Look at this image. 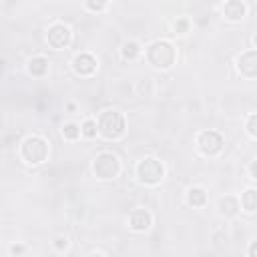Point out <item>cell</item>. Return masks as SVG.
<instances>
[{
	"label": "cell",
	"mask_w": 257,
	"mask_h": 257,
	"mask_svg": "<svg viewBox=\"0 0 257 257\" xmlns=\"http://www.w3.org/2000/svg\"><path fill=\"white\" fill-rule=\"evenodd\" d=\"M98 135L104 137L106 141H116L124 135V128H126V122H124V116L118 112V110H102L100 116H98Z\"/></svg>",
	"instance_id": "obj_1"
},
{
	"label": "cell",
	"mask_w": 257,
	"mask_h": 257,
	"mask_svg": "<svg viewBox=\"0 0 257 257\" xmlns=\"http://www.w3.org/2000/svg\"><path fill=\"white\" fill-rule=\"evenodd\" d=\"M175 58H177V52H175V46L169 40H155L147 48V60H149V64H153L159 70L171 68L175 64Z\"/></svg>",
	"instance_id": "obj_2"
},
{
	"label": "cell",
	"mask_w": 257,
	"mask_h": 257,
	"mask_svg": "<svg viewBox=\"0 0 257 257\" xmlns=\"http://www.w3.org/2000/svg\"><path fill=\"white\" fill-rule=\"evenodd\" d=\"M20 157L28 165H40L48 157V143L38 135H30L20 145Z\"/></svg>",
	"instance_id": "obj_3"
},
{
	"label": "cell",
	"mask_w": 257,
	"mask_h": 257,
	"mask_svg": "<svg viewBox=\"0 0 257 257\" xmlns=\"http://www.w3.org/2000/svg\"><path fill=\"white\" fill-rule=\"evenodd\" d=\"M92 171H94L96 179L110 181V179L118 177V173H120V161L112 153H98L96 159L92 161Z\"/></svg>",
	"instance_id": "obj_4"
},
{
	"label": "cell",
	"mask_w": 257,
	"mask_h": 257,
	"mask_svg": "<svg viewBox=\"0 0 257 257\" xmlns=\"http://www.w3.org/2000/svg\"><path fill=\"white\" fill-rule=\"evenodd\" d=\"M137 177L143 185H159L165 177V167L161 161L147 157L137 165Z\"/></svg>",
	"instance_id": "obj_5"
},
{
	"label": "cell",
	"mask_w": 257,
	"mask_h": 257,
	"mask_svg": "<svg viewBox=\"0 0 257 257\" xmlns=\"http://www.w3.org/2000/svg\"><path fill=\"white\" fill-rule=\"evenodd\" d=\"M223 137L217 133V131H203L199 137H197V147L199 151L205 155V157H215L223 151Z\"/></svg>",
	"instance_id": "obj_6"
},
{
	"label": "cell",
	"mask_w": 257,
	"mask_h": 257,
	"mask_svg": "<svg viewBox=\"0 0 257 257\" xmlns=\"http://www.w3.org/2000/svg\"><path fill=\"white\" fill-rule=\"evenodd\" d=\"M70 38H72V32L66 24H52L46 32V40H48V46L54 48V50H62L64 46L70 44Z\"/></svg>",
	"instance_id": "obj_7"
},
{
	"label": "cell",
	"mask_w": 257,
	"mask_h": 257,
	"mask_svg": "<svg viewBox=\"0 0 257 257\" xmlns=\"http://www.w3.org/2000/svg\"><path fill=\"white\" fill-rule=\"evenodd\" d=\"M72 68L78 76H90L96 72V58L90 52H80L72 58Z\"/></svg>",
	"instance_id": "obj_8"
},
{
	"label": "cell",
	"mask_w": 257,
	"mask_h": 257,
	"mask_svg": "<svg viewBox=\"0 0 257 257\" xmlns=\"http://www.w3.org/2000/svg\"><path fill=\"white\" fill-rule=\"evenodd\" d=\"M237 70L245 78H255L257 76V50H247L237 58Z\"/></svg>",
	"instance_id": "obj_9"
},
{
	"label": "cell",
	"mask_w": 257,
	"mask_h": 257,
	"mask_svg": "<svg viewBox=\"0 0 257 257\" xmlns=\"http://www.w3.org/2000/svg\"><path fill=\"white\" fill-rule=\"evenodd\" d=\"M153 225V215L147 211V209H135L128 217V227L137 233H145L149 231Z\"/></svg>",
	"instance_id": "obj_10"
},
{
	"label": "cell",
	"mask_w": 257,
	"mask_h": 257,
	"mask_svg": "<svg viewBox=\"0 0 257 257\" xmlns=\"http://www.w3.org/2000/svg\"><path fill=\"white\" fill-rule=\"evenodd\" d=\"M247 14V6L241 0H227L223 6V16L229 22H241Z\"/></svg>",
	"instance_id": "obj_11"
},
{
	"label": "cell",
	"mask_w": 257,
	"mask_h": 257,
	"mask_svg": "<svg viewBox=\"0 0 257 257\" xmlns=\"http://www.w3.org/2000/svg\"><path fill=\"white\" fill-rule=\"evenodd\" d=\"M219 213H221L225 219H233V217L239 213V201H237L233 195H225V197L219 201Z\"/></svg>",
	"instance_id": "obj_12"
},
{
	"label": "cell",
	"mask_w": 257,
	"mask_h": 257,
	"mask_svg": "<svg viewBox=\"0 0 257 257\" xmlns=\"http://www.w3.org/2000/svg\"><path fill=\"white\" fill-rule=\"evenodd\" d=\"M26 68H28V72L32 76H44L48 72V60L44 56H34V58L28 60V66Z\"/></svg>",
	"instance_id": "obj_13"
},
{
	"label": "cell",
	"mask_w": 257,
	"mask_h": 257,
	"mask_svg": "<svg viewBox=\"0 0 257 257\" xmlns=\"http://www.w3.org/2000/svg\"><path fill=\"white\" fill-rule=\"evenodd\" d=\"M187 203H189L191 207H203V205L207 203V193H205V189H201V187L189 189V191H187Z\"/></svg>",
	"instance_id": "obj_14"
},
{
	"label": "cell",
	"mask_w": 257,
	"mask_h": 257,
	"mask_svg": "<svg viewBox=\"0 0 257 257\" xmlns=\"http://www.w3.org/2000/svg\"><path fill=\"white\" fill-rule=\"evenodd\" d=\"M241 205H243V209H245L247 213H255V209H257V191H255L253 187L243 193Z\"/></svg>",
	"instance_id": "obj_15"
},
{
	"label": "cell",
	"mask_w": 257,
	"mask_h": 257,
	"mask_svg": "<svg viewBox=\"0 0 257 257\" xmlns=\"http://www.w3.org/2000/svg\"><path fill=\"white\" fill-rule=\"evenodd\" d=\"M120 54H122V58H126V60H135V58L141 54V46H139L135 40H126V42L122 44V48H120Z\"/></svg>",
	"instance_id": "obj_16"
},
{
	"label": "cell",
	"mask_w": 257,
	"mask_h": 257,
	"mask_svg": "<svg viewBox=\"0 0 257 257\" xmlns=\"http://www.w3.org/2000/svg\"><path fill=\"white\" fill-rule=\"evenodd\" d=\"M62 137L66 141H76L80 137V126L76 122H64L62 124Z\"/></svg>",
	"instance_id": "obj_17"
},
{
	"label": "cell",
	"mask_w": 257,
	"mask_h": 257,
	"mask_svg": "<svg viewBox=\"0 0 257 257\" xmlns=\"http://www.w3.org/2000/svg\"><path fill=\"white\" fill-rule=\"evenodd\" d=\"M96 133H98L96 120L86 118V120L82 122V126H80V135H82V137H86V139H94V137H96Z\"/></svg>",
	"instance_id": "obj_18"
},
{
	"label": "cell",
	"mask_w": 257,
	"mask_h": 257,
	"mask_svg": "<svg viewBox=\"0 0 257 257\" xmlns=\"http://www.w3.org/2000/svg\"><path fill=\"white\" fill-rule=\"evenodd\" d=\"M108 6V0H86V8L90 12H102Z\"/></svg>",
	"instance_id": "obj_19"
},
{
	"label": "cell",
	"mask_w": 257,
	"mask_h": 257,
	"mask_svg": "<svg viewBox=\"0 0 257 257\" xmlns=\"http://www.w3.org/2000/svg\"><path fill=\"white\" fill-rule=\"evenodd\" d=\"M247 133L251 139H257V114L255 112H251L247 118Z\"/></svg>",
	"instance_id": "obj_20"
},
{
	"label": "cell",
	"mask_w": 257,
	"mask_h": 257,
	"mask_svg": "<svg viewBox=\"0 0 257 257\" xmlns=\"http://www.w3.org/2000/svg\"><path fill=\"white\" fill-rule=\"evenodd\" d=\"M66 247H68V239H66L64 235L56 237V241H54V249H56V251H64Z\"/></svg>",
	"instance_id": "obj_21"
},
{
	"label": "cell",
	"mask_w": 257,
	"mask_h": 257,
	"mask_svg": "<svg viewBox=\"0 0 257 257\" xmlns=\"http://www.w3.org/2000/svg\"><path fill=\"white\" fill-rule=\"evenodd\" d=\"M187 28H189V22H187L185 18H181V20H177V22H175V30H177L179 34H185V32H187Z\"/></svg>",
	"instance_id": "obj_22"
},
{
	"label": "cell",
	"mask_w": 257,
	"mask_h": 257,
	"mask_svg": "<svg viewBox=\"0 0 257 257\" xmlns=\"http://www.w3.org/2000/svg\"><path fill=\"white\" fill-rule=\"evenodd\" d=\"M249 175H251V179H253V181L257 179V163H255V161H253V163H251V167H249Z\"/></svg>",
	"instance_id": "obj_23"
},
{
	"label": "cell",
	"mask_w": 257,
	"mask_h": 257,
	"mask_svg": "<svg viewBox=\"0 0 257 257\" xmlns=\"http://www.w3.org/2000/svg\"><path fill=\"white\" fill-rule=\"evenodd\" d=\"M10 253H14V255H16V253H24V247H22V245H12V247H10Z\"/></svg>",
	"instance_id": "obj_24"
},
{
	"label": "cell",
	"mask_w": 257,
	"mask_h": 257,
	"mask_svg": "<svg viewBox=\"0 0 257 257\" xmlns=\"http://www.w3.org/2000/svg\"><path fill=\"white\" fill-rule=\"evenodd\" d=\"M255 253H257V243L253 241V243H251V247H249V255H251V257H255Z\"/></svg>",
	"instance_id": "obj_25"
}]
</instances>
